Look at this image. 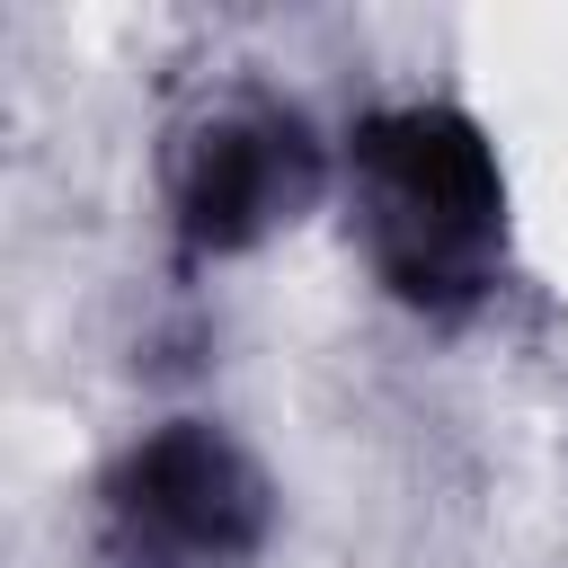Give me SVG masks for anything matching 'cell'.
<instances>
[{
    "instance_id": "cell-1",
    "label": "cell",
    "mask_w": 568,
    "mask_h": 568,
    "mask_svg": "<svg viewBox=\"0 0 568 568\" xmlns=\"http://www.w3.org/2000/svg\"><path fill=\"white\" fill-rule=\"evenodd\" d=\"M346 231L399 311L470 320L506 275V169L479 115L444 98L373 106L346 133Z\"/></svg>"
},
{
    "instance_id": "cell-2",
    "label": "cell",
    "mask_w": 568,
    "mask_h": 568,
    "mask_svg": "<svg viewBox=\"0 0 568 568\" xmlns=\"http://www.w3.org/2000/svg\"><path fill=\"white\" fill-rule=\"evenodd\" d=\"M275 479L222 417L142 426L89 488V568H257Z\"/></svg>"
},
{
    "instance_id": "cell-3",
    "label": "cell",
    "mask_w": 568,
    "mask_h": 568,
    "mask_svg": "<svg viewBox=\"0 0 568 568\" xmlns=\"http://www.w3.org/2000/svg\"><path fill=\"white\" fill-rule=\"evenodd\" d=\"M320 195H328V142L284 89L222 80L160 133V213L186 266L266 248Z\"/></svg>"
}]
</instances>
